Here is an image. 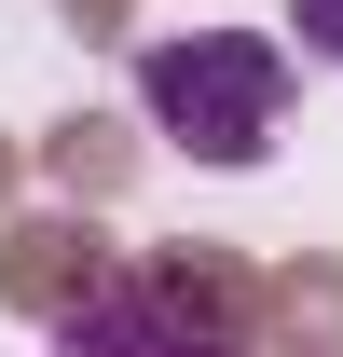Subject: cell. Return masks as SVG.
Listing matches in <instances>:
<instances>
[{
    "mask_svg": "<svg viewBox=\"0 0 343 357\" xmlns=\"http://www.w3.org/2000/svg\"><path fill=\"white\" fill-rule=\"evenodd\" d=\"M137 110L192 165H261L275 124H289V42L275 28H165L137 55Z\"/></svg>",
    "mask_w": 343,
    "mask_h": 357,
    "instance_id": "1",
    "label": "cell"
},
{
    "mask_svg": "<svg viewBox=\"0 0 343 357\" xmlns=\"http://www.w3.org/2000/svg\"><path fill=\"white\" fill-rule=\"evenodd\" d=\"M55 357H220V316L178 275H110L55 316Z\"/></svg>",
    "mask_w": 343,
    "mask_h": 357,
    "instance_id": "2",
    "label": "cell"
},
{
    "mask_svg": "<svg viewBox=\"0 0 343 357\" xmlns=\"http://www.w3.org/2000/svg\"><path fill=\"white\" fill-rule=\"evenodd\" d=\"M289 28H302V55H330V69H343V0H289Z\"/></svg>",
    "mask_w": 343,
    "mask_h": 357,
    "instance_id": "3",
    "label": "cell"
}]
</instances>
